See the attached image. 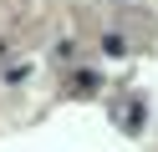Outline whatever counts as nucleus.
Segmentation results:
<instances>
[]
</instances>
